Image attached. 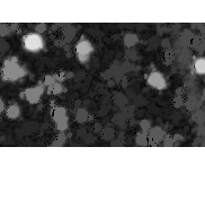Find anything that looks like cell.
<instances>
[{
	"mask_svg": "<svg viewBox=\"0 0 205 216\" xmlns=\"http://www.w3.org/2000/svg\"><path fill=\"white\" fill-rule=\"evenodd\" d=\"M38 94H41V90H28V92H27L28 101H32V102L36 101Z\"/></svg>",
	"mask_w": 205,
	"mask_h": 216,
	"instance_id": "obj_3",
	"label": "cell"
},
{
	"mask_svg": "<svg viewBox=\"0 0 205 216\" xmlns=\"http://www.w3.org/2000/svg\"><path fill=\"white\" fill-rule=\"evenodd\" d=\"M195 69L198 74H204L205 72V59H198L195 62Z\"/></svg>",
	"mask_w": 205,
	"mask_h": 216,
	"instance_id": "obj_2",
	"label": "cell"
},
{
	"mask_svg": "<svg viewBox=\"0 0 205 216\" xmlns=\"http://www.w3.org/2000/svg\"><path fill=\"white\" fill-rule=\"evenodd\" d=\"M17 114H18V109H17V107H10L9 109H8V117H9V118H15Z\"/></svg>",
	"mask_w": 205,
	"mask_h": 216,
	"instance_id": "obj_4",
	"label": "cell"
},
{
	"mask_svg": "<svg viewBox=\"0 0 205 216\" xmlns=\"http://www.w3.org/2000/svg\"><path fill=\"white\" fill-rule=\"evenodd\" d=\"M25 47L26 49L31 51H37L40 49H42L43 47V41H42V38L37 34H29L25 38Z\"/></svg>",
	"mask_w": 205,
	"mask_h": 216,
	"instance_id": "obj_1",
	"label": "cell"
},
{
	"mask_svg": "<svg viewBox=\"0 0 205 216\" xmlns=\"http://www.w3.org/2000/svg\"><path fill=\"white\" fill-rule=\"evenodd\" d=\"M1 109H2V104H1V102H0V111H1Z\"/></svg>",
	"mask_w": 205,
	"mask_h": 216,
	"instance_id": "obj_5",
	"label": "cell"
}]
</instances>
